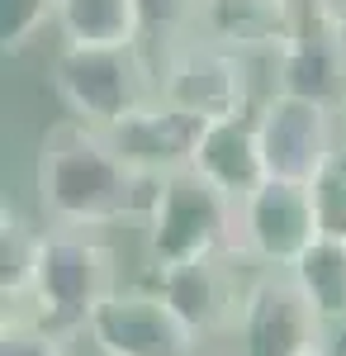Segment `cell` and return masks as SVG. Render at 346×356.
Segmentation results:
<instances>
[{
	"label": "cell",
	"instance_id": "cell-1",
	"mask_svg": "<svg viewBox=\"0 0 346 356\" xmlns=\"http://www.w3.org/2000/svg\"><path fill=\"white\" fill-rule=\"evenodd\" d=\"M38 204L57 228H105L152 214L161 176H142L114 152L105 129L62 119L48 129L33 166Z\"/></svg>",
	"mask_w": 346,
	"mask_h": 356
},
{
	"label": "cell",
	"instance_id": "cell-2",
	"mask_svg": "<svg viewBox=\"0 0 346 356\" xmlns=\"http://www.w3.org/2000/svg\"><path fill=\"white\" fill-rule=\"evenodd\" d=\"M119 290V261L114 247L100 243L90 228H48L38 247V271L28 290L24 309H5V314H28L43 328L62 332H85L90 314Z\"/></svg>",
	"mask_w": 346,
	"mask_h": 356
},
{
	"label": "cell",
	"instance_id": "cell-3",
	"mask_svg": "<svg viewBox=\"0 0 346 356\" xmlns=\"http://www.w3.org/2000/svg\"><path fill=\"white\" fill-rule=\"evenodd\" d=\"M199 257H242V200L223 195L195 166L161 176L147 214V266H186Z\"/></svg>",
	"mask_w": 346,
	"mask_h": 356
},
{
	"label": "cell",
	"instance_id": "cell-4",
	"mask_svg": "<svg viewBox=\"0 0 346 356\" xmlns=\"http://www.w3.org/2000/svg\"><path fill=\"white\" fill-rule=\"evenodd\" d=\"M53 90L72 119L90 129H114L119 119L138 114L161 95L157 67L133 48H76L67 43L53 57Z\"/></svg>",
	"mask_w": 346,
	"mask_h": 356
},
{
	"label": "cell",
	"instance_id": "cell-5",
	"mask_svg": "<svg viewBox=\"0 0 346 356\" xmlns=\"http://www.w3.org/2000/svg\"><path fill=\"white\" fill-rule=\"evenodd\" d=\"M161 100L181 105L190 114H204V119H238L252 105V67L247 57L213 43L204 33H190L181 43L161 48Z\"/></svg>",
	"mask_w": 346,
	"mask_h": 356
},
{
	"label": "cell",
	"instance_id": "cell-6",
	"mask_svg": "<svg viewBox=\"0 0 346 356\" xmlns=\"http://www.w3.org/2000/svg\"><path fill=\"white\" fill-rule=\"evenodd\" d=\"M337 114L342 110H332V105H318V100L275 90L266 105L252 114L270 181L313 186L318 171L342 152V147H337Z\"/></svg>",
	"mask_w": 346,
	"mask_h": 356
},
{
	"label": "cell",
	"instance_id": "cell-7",
	"mask_svg": "<svg viewBox=\"0 0 346 356\" xmlns=\"http://www.w3.org/2000/svg\"><path fill=\"white\" fill-rule=\"evenodd\" d=\"M238 342L242 356H313L327 342V323L290 271L266 266L247 285Z\"/></svg>",
	"mask_w": 346,
	"mask_h": 356
},
{
	"label": "cell",
	"instance_id": "cell-8",
	"mask_svg": "<svg viewBox=\"0 0 346 356\" xmlns=\"http://www.w3.org/2000/svg\"><path fill=\"white\" fill-rule=\"evenodd\" d=\"M100 356H199V337L157 290H114L85 323Z\"/></svg>",
	"mask_w": 346,
	"mask_h": 356
},
{
	"label": "cell",
	"instance_id": "cell-9",
	"mask_svg": "<svg viewBox=\"0 0 346 356\" xmlns=\"http://www.w3.org/2000/svg\"><path fill=\"white\" fill-rule=\"evenodd\" d=\"M318 238H322V223L308 186L266 181L261 191H252L242 200V257L290 271Z\"/></svg>",
	"mask_w": 346,
	"mask_h": 356
},
{
	"label": "cell",
	"instance_id": "cell-10",
	"mask_svg": "<svg viewBox=\"0 0 346 356\" xmlns=\"http://www.w3.org/2000/svg\"><path fill=\"white\" fill-rule=\"evenodd\" d=\"M204 129H209L204 114H190L157 95L152 105H142L138 114H129L114 129H105V138L114 143V152L133 171H142V176H176V171L195 166Z\"/></svg>",
	"mask_w": 346,
	"mask_h": 356
},
{
	"label": "cell",
	"instance_id": "cell-11",
	"mask_svg": "<svg viewBox=\"0 0 346 356\" xmlns=\"http://www.w3.org/2000/svg\"><path fill=\"white\" fill-rule=\"evenodd\" d=\"M152 290L186 318V328L199 342L238 328L242 300H247V290H238V275H233V257H199L186 266L152 271Z\"/></svg>",
	"mask_w": 346,
	"mask_h": 356
},
{
	"label": "cell",
	"instance_id": "cell-12",
	"mask_svg": "<svg viewBox=\"0 0 346 356\" xmlns=\"http://www.w3.org/2000/svg\"><path fill=\"white\" fill-rule=\"evenodd\" d=\"M270 67H275V90L342 110V100H346V33L342 29H327L318 19H308V15H299L294 33L270 53Z\"/></svg>",
	"mask_w": 346,
	"mask_h": 356
},
{
	"label": "cell",
	"instance_id": "cell-13",
	"mask_svg": "<svg viewBox=\"0 0 346 356\" xmlns=\"http://www.w3.org/2000/svg\"><path fill=\"white\" fill-rule=\"evenodd\" d=\"M195 171L233 200H247L252 191H261L270 176H266V157H261V138H256V119L252 114L213 119L204 129L199 152H195Z\"/></svg>",
	"mask_w": 346,
	"mask_h": 356
},
{
	"label": "cell",
	"instance_id": "cell-14",
	"mask_svg": "<svg viewBox=\"0 0 346 356\" xmlns=\"http://www.w3.org/2000/svg\"><path fill=\"white\" fill-rule=\"evenodd\" d=\"M299 24V0H209L199 33L233 53H275Z\"/></svg>",
	"mask_w": 346,
	"mask_h": 356
},
{
	"label": "cell",
	"instance_id": "cell-15",
	"mask_svg": "<svg viewBox=\"0 0 346 356\" xmlns=\"http://www.w3.org/2000/svg\"><path fill=\"white\" fill-rule=\"evenodd\" d=\"M57 29L76 48H133V43H142L138 0H57Z\"/></svg>",
	"mask_w": 346,
	"mask_h": 356
},
{
	"label": "cell",
	"instance_id": "cell-16",
	"mask_svg": "<svg viewBox=\"0 0 346 356\" xmlns=\"http://www.w3.org/2000/svg\"><path fill=\"white\" fill-rule=\"evenodd\" d=\"M290 275L308 295V304L322 314V323H346V238L322 233L290 266Z\"/></svg>",
	"mask_w": 346,
	"mask_h": 356
},
{
	"label": "cell",
	"instance_id": "cell-17",
	"mask_svg": "<svg viewBox=\"0 0 346 356\" xmlns=\"http://www.w3.org/2000/svg\"><path fill=\"white\" fill-rule=\"evenodd\" d=\"M38 247H43V233L28 228V219L15 204H5L0 209V300H5V309L28 304L33 271H38Z\"/></svg>",
	"mask_w": 346,
	"mask_h": 356
},
{
	"label": "cell",
	"instance_id": "cell-18",
	"mask_svg": "<svg viewBox=\"0 0 346 356\" xmlns=\"http://www.w3.org/2000/svg\"><path fill=\"white\" fill-rule=\"evenodd\" d=\"M204 5L209 0H138L142 38H157L161 48H171V43H181L190 33H199Z\"/></svg>",
	"mask_w": 346,
	"mask_h": 356
},
{
	"label": "cell",
	"instance_id": "cell-19",
	"mask_svg": "<svg viewBox=\"0 0 346 356\" xmlns=\"http://www.w3.org/2000/svg\"><path fill=\"white\" fill-rule=\"evenodd\" d=\"M48 24H57V0H0V38H5V53H24Z\"/></svg>",
	"mask_w": 346,
	"mask_h": 356
},
{
	"label": "cell",
	"instance_id": "cell-20",
	"mask_svg": "<svg viewBox=\"0 0 346 356\" xmlns=\"http://www.w3.org/2000/svg\"><path fill=\"white\" fill-rule=\"evenodd\" d=\"M0 356H72L67 337L43 328L28 314H5L0 323Z\"/></svg>",
	"mask_w": 346,
	"mask_h": 356
},
{
	"label": "cell",
	"instance_id": "cell-21",
	"mask_svg": "<svg viewBox=\"0 0 346 356\" xmlns=\"http://www.w3.org/2000/svg\"><path fill=\"white\" fill-rule=\"evenodd\" d=\"M318 204V223L327 238H346V147L318 171V181L308 186Z\"/></svg>",
	"mask_w": 346,
	"mask_h": 356
},
{
	"label": "cell",
	"instance_id": "cell-22",
	"mask_svg": "<svg viewBox=\"0 0 346 356\" xmlns=\"http://www.w3.org/2000/svg\"><path fill=\"white\" fill-rule=\"evenodd\" d=\"M299 15H308V19L346 33V0H299Z\"/></svg>",
	"mask_w": 346,
	"mask_h": 356
},
{
	"label": "cell",
	"instance_id": "cell-23",
	"mask_svg": "<svg viewBox=\"0 0 346 356\" xmlns=\"http://www.w3.org/2000/svg\"><path fill=\"white\" fill-rule=\"evenodd\" d=\"M313 356H346V352H337L332 342H322V347H318V352H313Z\"/></svg>",
	"mask_w": 346,
	"mask_h": 356
},
{
	"label": "cell",
	"instance_id": "cell-24",
	"mask_svg": "<svg viewBox=\"0 0 346 356\" xmlns=\"http://www.w3.org/2000/svg\"><path fill=\"white\" fill-rule=\"evenodd\" d=\"M342 119H346V100H342Z\"/></svg>",
	"mask_w": 346,
	"mask_h": 356
}]
</instances>
